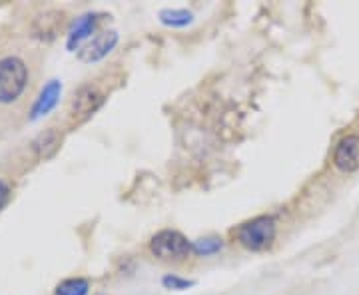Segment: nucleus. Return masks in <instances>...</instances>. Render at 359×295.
Instances as JSON below:
<instances>
[{"mask_svg": "<svg viewBox=\"0 0 359 295\" xmlns=\"http://www.w3.org/2000/svg\"><path fill=\"white\" fill-rule=\"evenodd\" d=\"M278 235V221L273 216H257L242 224L236 231L238 244L248 252H264L273 244Z\"/></svg>", "mask_w": 359, "mask_h": 295, "instance_id": "nucleus-1", "label": "nucleus"}, {"mask_svg": "<svg viewBox=\"0 0 359 295\" xmlns=\"http://www.w3.org/2000/svg\"><path fill=\"white\" fill-rule=\"evenodd\" d=\"M28 84V68L18 56L0 60V104L16 102Z\"/></svg>", "mask_w": 359, "mask_h": 295, "instance_id": "nucleus-2", "label": "nucleus"}, {"mask_svg": "<svg viewBox=\"0 0 359 295\" xmlns=\"http://www.w3.org/2000/svg\"><path fill=\"white\" fill-rule=\"evenodd\" d=\"M150 254L160 261H184L192 252V242L178 230H162L150 240Z\"/></svg>", "mask_w": 359, "mask_h": 295, "instance_id": "nucleus-3", "label": "nucleus"}, {"mask_svg": "<svg viewBox=\"0 0 359 295\" xmlns=\"http://www.w3.org/2000/svg\"><path fill=\"white\" fill-rule=\"evenodd\" d=\"M334 166L341 174H355L359 170V134H347L334 150Z\"/></svg>", "mask_w": 359, "mask_h": 295, "instance_id": "nucleus-4", "label": "nucleus"}, {"mask_svg": "<svg viewBox=\"0 0 359 295\" xmlns=\"http://www.w3.org/2000/svg\"><path fill=\"white\" fill-rule=\"evenodd\" d=\"M118 40H120V36H118L116 30H104L98 36H94V39L90 40L84 48H80L78 58L82 62H86V64L100 62V60H104L118 46Z\"/></svg>", "mask_w": 359, "mask_h": 295, "instance_id": "nucleus-5", "label": "nucleus"}, {"mask_svg": "<svg viewBox=\"0 0 359 295\" xmlns=\"http://www.w3.org/2000/svg\"><path fill=\"white\" fill-rule=\"evenodd\" d=\"M104 104V94L96 86H82L74 94V100L70 104V114L74 118H88Z\"/></svg>", "mask_w": 359, "mask_h": 295, "instance_id": "nucleus-6", "label": "nucleus"}, {"mask_svg": "<svg viewBox=\"0 0 359 295\" xmlns=\"http://www.w3.org/2000/svg\"><path fill=\"white\" fill-rule=\"evenodd\" d=\"M96 22H98V16L94 13H86L82 16H78L76 20L72 22L68 34H66V48L70 52L80 50L82 42H86L92 39L94 30H96Z\"/></svg>", "mask_w": 359, "mask_h": 295, "instance_id": "nucleus-7", "label": "nucleus"}, {"mask_svg": "<svg viewBox=\"0 0 359 295\" xmlns=\"http://www.w3.org/2000/svg\"><path fill=\"white\" fill-rule=\"evenodd\" d=\"M60 96H62V82L60 80H48L44 84V88L40 90L39 98H36V102L32 106V110H30V120L36 122L42 116L52 112L56 108L58 100H60Z\"/></svg>", "mask_w": 359, "mask_h": 295, "instance_id": "nucleus-8", "label": "nucleus"}, {"mask_svg": "<svg viewBox=\"0 0 359 295\" xmlns=\"http://www.w3.org/2000/svg\"><path fill=\"white\" fill-rule=\"evenodd\" d=\"M60 142H62V136L56 132L54 128L46 130V132H42L39 134L34 142H32V150H34V154L39 156L40 160H48L52 156L56 154V150L60 148Z\"/></svg>", "mask_w": 359, "mask_h": 295, "instance_id": "nucleus-9", "label": "nucleus"}, {"mask_svg": "<svg viewBox=\"0 0 359 295\" xmlns=\"http://www.w3.org/2000/svg\"><path fill=\"white\" fill-rule=\"evenodd\" d=\"M160 22L168 28H186L194 22V13L188 8H162L158 13Z\"/></svg>", "mask_w": 359, "mask_h": 295, "instance_id": "nucleus-10", "label": "nucleus"}, {"mask_svg": "<svg viewBox=\"0 0 359 295\" xmlns=\"http://www.w3.org/2000/svg\"><path fill=\"white\" fill-rule=\"evenodd\" d=\"M90 282L86 277H68L54 289V295H88Z\"/></svg>", "mask_w": 359, "mask_h": 295, "instance_id": "nucleus-11", "label": "nucleus"}, {"mask_svg": "<svg viewBox=\"0 0 359 295\" xmlns=\"http://www.w3.org/2000/svg\"><path fill=\"white\" fill-rule=\"evenodd\" d=\"M222 249H224V242H222L219 238H214V235H210V238H200V240L192 242V252L200 257L216 256Z\"/></svg>", "mask_w": 359, "mask_h": 295, "instance_id": "nucleus-12", "label": "nucleus"}, {"mask_svg": "<svg viewBox=\"0 0 359 295\" xmlns=\"http://www.w3.org/2000/svg\"><path fill=\"white\" fill-rule=\"evenodd\" d=\"M162 285L168 291H188V289H192L194 285H196V282L194 280H186V277H180L176 273H166L162 277Z\"/></svg>", "mask_w": 359, "mask_h": 295, "instance_id": "nucleus-13", "label": "nucleus"}, {"mask_svg": "<svg viewBox=\"0 0 359 295\" xmlns=\"http://www.w3.org/2000/svg\"><path fill=\"white\" fill-rule=\"evenodd\" d=\"M8 200H11V188H8V184H6V181L0 180V212L6 207Z\"/></svg>", "mask_w": 359, "mask_h": 295, "instance_id": "nucleus-14", "label": "nucleus"}]
</instances>
